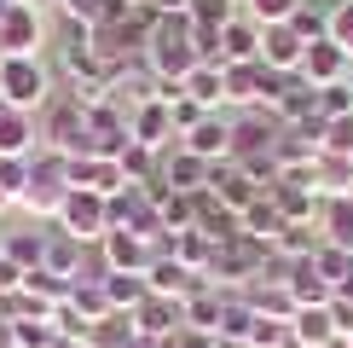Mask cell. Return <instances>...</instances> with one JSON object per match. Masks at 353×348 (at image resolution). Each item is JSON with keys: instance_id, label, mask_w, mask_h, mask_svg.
Segmentation results:
<instances>
[{"instance_id": "cell-1", "label": "cell", "mask_w": 353, "mask_h": 348, "mask_svg": "<svg viewBox=\"0 0 353 348\" xmlns=\"http://www.w3.org/2000/svg\"><path fill=\"white\" fill-rule=\"evenodd\" d=\"M197 64H203V52L191 47V18H185V12H174V18H157L151 41H145V70H151L163 87H180Z\"/></svg>"}, {"instance_id": "cell-2", "label": "cell", "mask_w": 353, "mask_h": 348, "mask_svg": "<svg viewBox=\"0 0 353 348\" xmlns=\"http://www.w3.org/2000/svg\"><path fill=\"white\" fill-rule=\"evenodd\" d=\"M0 99H6L12 110H29V116H41L58 99L41 52H23V58H6V64H0Z\"/></svg>"}, {"instance_id": "cell-3", "label": "cell", "mask_w": 353, "mask_h": 348, "mask_svg": "<svg viewBox=\"0 0 353 348\" xmlns=\"http://www.w3.org/2000/svg\"><path fill=\"white\" fill-rule=\"evenodd\" d=\"M64 197H70V157H58V151L41 145V151L29 157V192H23L18 209H29L35 221H52Z\"/></svg>"}, {"instance_id": "cell-4", "label": "cell", "mask_w": 353, "mask_h": 348, "mask_svg": "<svg viewBox=\"0 0 353 348\" xmlns=\"http://www.w3.org/2000/svg\"><path fill=\"white\" fill-rule=\"evenodd\" d=\"M52 226H58V232H70V238H81L87 250H99V244L110 238V197L70 186V197L58 203V215H52Z\"/></svg>"}, {"instance_id": "cell-5", "label": "cell", "mask_w": 353, "mask_h": 348, "mask_svg": "<svg viewBox=\"0 0 353 348\" xmlns=\"http://www.w3.org/2000/svg\"><path fill=\"white\" fill-rule=\"evenodd\" d=\"M41 139H47V151H58V157H87V110L70 93H58L52 105L41 110Z\"/></svg>"}, {"instance_id": "cell-6", "label": "cell", "mask_w": 353, "mask_h": 348, "mask_svg": "<svg viewBox=\"0 0 353 348\" xmlns=\"http://www.w3.org/2000/svg\"><path fill=\"white\" fill-rule=\"evenodd\" d=\"M0 47L6 58H23V52H41L47 47V18H41V0H18L0 23Z\"/></svg>"}, {"instance_id": "cell-7", "label": "cell", "mask_w": 353, "mask_h": 348, "mask_svg": "<svg viewBox=\"0 0 353 348\" xmlns=\"http://www.w3.org/2000/svg\"><path fill=\"white\" fill-rule=\"evenodd\" d=\"M157 186L163 192H209V163H203L197 151H185V145H168L163 151V168H157Z\"/></svg>"}, {"instance_id": "cell-8", "label": "cell", "mask_w": 353, "mask_h": 348, "mask_svg": "<svg viewBox=\"0 0 353 348\" xmlns=\"http://www.w3.org/2000/svg\"><path fill=\"white\" fill-rule=\"evenodd\" d=\"M145 284H151V296H168V302H185L191 290H203L209 279H203V273H191L185 261H174L163 244H157V261L151 267H145Z\"/></svg>"}, {"instance_id": "cell-9", "label": "cell", "mask_w": 353, "mask_h": 348, "mask_svg": "<svg viewBox=\"0 0 353 348\" xmlns=\"http://www.w3.org/2000/svg\"><path fill=\"white\" fill-rule=\"evenodd\" d=\"M128 128H134V145H145V151H168V145H180V134H174V110H168L163 93H157L151 105L128 110Z\"/></svg>"}, {"instance_id": "cell-10", "label": "cell", "mask_w": 353, "mask_h": 348, "mask_svg": "<svg viewBox=\"0 0 353 348\" xmlns=\"http://www.w3.org/2000/svg\"><path fill=\"white\" fill-rule=\"evenodd\" d=\"M301 58H307V41H301L290 23L261 29V64H267L272 76H296V70H301Z\"/></svg>"}, {"instance_id": "cell-11", "label": "cell", "mask_w": 353, "mask_h": 348, "mask_svg": "<svg viewBox=\"0 0 353 348\" xmlns=\"http://www.w3.org/2000/svg\"><path fill=\"white\" fill-rule=\"evenodd\" d=\"M99 255H105L110 273H145V267L157 261V244L139 238V232H116V226H110V238L99 244Z\"/></svg>"}, {"instance_id": "cell-12", "label": "cell", "mask_w": 353, "mask_h": 348, "mask_svg": "<svg viewBox=\"0 0 353 348\" xmlns=\"http://www.w3.org/2000/svg\"><path fill=\"white\" fill-rule=\"evenodd\" d=\"M180 145H185V151H197L203 163H226V157H232V116L226 110H209Z\"/></svg>"}, {"instance_id": "cell-13", "label": "cell", "mask_w": 353, "mask_h": 348, "mask_svg": "<svg viewBox=\"0 0 353 348\" xmlns=\"http://www.w3.org/2000/svg\"><path fill=\"white\" fill-rule=\"evenodd\" d=\"M134 331H139V337H151V342H174V337L185 331L180 302H168V296H145L139 308H134Z\"/></svg>"}, {"instance_id": "cell-14", "label": "cell", "mask_w": 353, "mask_h": 348, "mask_svg": "<svg viewBox=\"0 0 353 348\" xmlns=\"http://www.w3.org/2000/svg\"><path fill=\"white\" fill-rule=\"evenodd\" d=\"M347 64H353V58L325 35V41H313V47H307V58H301L296 76H301L307 87H330V81H347Z\"/></svg>"}, {"instance_id": "cell-15", "label": "cell", "mask_w": 353, "mask_h": 348, "mask_svg": "<svg viewBox=\"0 0 353 348\" xmlns=\"http://www.w3.org/2000/svg\"><path fill=\"white\" fill-rule=\"evenodd\" d=\"M209 192H214L220 203H226L232 215H243L249 203L261 197V186H255V180H249V174H243V168L226 157V163H209Z\"/></svg>"}, {"instance_id": "cell-16", "label": "cell", "mask_w": 353, "mask_h": 348, "mask_svg": "<svg viewBox=\"0 0 353 348\" xmlns=\"http://www.w3.org/2000/svg\"><path fill=\"white\" fill-rule=\"evenodd\" d=\"M70 186L99 192V197H116L128 180H122V163H116V157H70Z\"/></svg>"}, {"instance_id": "cell-17", "label": "cell", "mask_w": 353, "mask_h": 348, "mask_svg": "<svg viewBox=\"0 0 353 348\" xmlns=\"http://www.w3.org/2000/svg\"><path fill=\"white\" fill-rule=\"evenodd\" d=\"M249 58H261V23L249 18V12H238L232 23H220V52H214V64H249Z\"/></svg>"}, {"instance_id": "cell-18", "label": "cell", "mask_w": 353, "mask_h": 348, "mask_svg": "<svg viewBox=\"0 0 353 348\" xmlns=\"http://www.w3.org/2000/svg\"><path fill=\"white\" fill-rule=\"evenodd\" d=\"M87 255H93V250H87V244L81 238H70V232H47V255H41V267H47L52 273V279H64V284H76L81 279V267H87Z\"/></svg>"}, {"instance_id": "cell-19", "label": "cell", "mask_w": 353, "mask_h": 348, "mask_svg": "<svg viewBox=\"0 0 353 348\" xmlns=\"http://www.w3.org/2000/svg\"><path fill=\"white\" fill-rule=\"evenodd\" d=\"M272 139H278V116H272V110H243V116H232V157L272 151Z\"/></svg>"}, {"instance_id": "cell-20", "label": "cell", "mask_w": 353, "mask_h": 348, "mask_svg": "<svg viewBox=\"0 0 353 348\" xmlns=\"http://www.w3.org/2000/svg\"><path fill=\"white\" fill-rule=\"evenodd\" d=\"M41 151V116L29 110H0V157H35Z\"/></svg>"}, {"instance_id": "cell-21", "label": "cell", "mask_w": 353, "mask_h": 348, "mask_svg": "<svg viewBox=\"0 0 353 348\" xmlns=\"http://www.w3.org/2000/svg\"><path fill=\"white\" fill-rule=\"evenodd\" d=\"M284 290H290V302H296V308H330V296H336V290L325 284V273L313 267V255H307V261H290Z\"/></svg>"}, {"instance_id": "cell-22", "label": "cell", "mask_w": 353, "mask_h": 348, "mask_svg": "<svg viewBox=\"0 0 353 348\" xmlns=\"http://www.w3.org/2000/svg\"><path fill=\"white\" fill-rule=\"evenodd\" d=\"M249 325H255V308H249V296H243V290H226V296H220L214 337L226 342V348H243V342H249Z\"/></svg>"}, {"instance_id": "cell-23", "label": "cell", "mask_w": 353, "mask_h": 348, "mask_svg": "<svg viewBox=\"0 0 353 348\" xmlns=\"http://www.w3.org/2000/svg\"><path fill=\"white\" fill-rule=\"evenodd\" d=\"M180 93H191L203 110H220V105H226V64L203 58V64H197V70H191V76L180 81Z\"/></svg>"}, {"instance_id": "cell-24", "label": "cell", "mask_w": 353, "mask_h": 348, "mask_svg": "<svg viewBox=\"0 0 353 348\" xmlns=\"http://www.w3.org/2000/svg\"><path fill=\"white\" fill-rule=\"evenodd\" d=\"M313 192H319V203H325V197H353V157L319 151V163H313Z\"/></svg>"}, {"instance_id": "cell-25", "label": "cell", "mask_w": 353, "mask_h": 348, "mask_svg": "<svg viewBox=\"0 0 353 348\" xmlns=\"http://www.w3.org/2000/svg\"><path fill=\"white\" fill-rule=\"evenodd\" d=\"M319 232H325V244L353 255V197H325L319 203Z\"/></svg>"}, {"instance_id": "cell-26", "label": "cell", "mask_w": 353, "mask_h": 348, "mask_svg": "<svg viewBox=\"0 0 353 348\" xmlns=\"http://www.w3.org/2000/svg\"><path fill=\"white\" fill-rule=\"evenodd\" d=\"M330 337H336L330 308H296V319H290V348H325Z\"/></svg>"}, {"instance_id": "cell-27", "label": "cell", "mask_w": 353, "mask_h": 348, "mask_svg": "<svg viewBox=\"0 0 353 348\" xmlns=\"http://www.w3.org/2000/svg\"><path fill=\"white\" fill-rule=\"evenodd\" d=\"M163 250H168L174 261H185L191 273H203V279H209V261H214V244L203 238L197 226H191V232H168V238H163Z\"/></svg>"}, {"instance_id": "cell-28", "label": "cell", "mask_w": 353, "mask_h": 348, "mask_svg": "<svg viewBox=\"0 0 353 348\" xmlns=\"http://www.w3.org/2000/svg\"><path fill=\"white\" fill-rule=\"evenodd\" d=\"M284 215H278V203L267 197V192H261L255 203H249V209H243V232H249V238H261V244H267V250H272V244L278 238H284Z\"/></svg>"}, {"instance_id": "cell-29", "label": "cell", "mask_w": 353, "mask_h": 348, "mask_svg": "<svg viewBox=\"0 0 353 348\" xmlns=\"http://www.w3.org/2000/svg\"><path fill=\"white\" fill-rule=\"evenodd\" d=\"M12 348H70V342L58 337L52 313H23V319H12Z\"/></svg>"}, {"instance_id": "cell-30", "label": "cell", "mask_w": 353, "mask_h": 348, "mask_svg": "<svg viewBox=\"0 0 353 348\" xmlns=\"http://www.w3.org/2000/svg\"><path fill=\"white\" fill-rule=\"evenodd\" d=\"M220 296H226V290H214V284L191 290V296L180 302V319H185V331H209V337H214V319H220Z\"/></svg>"}, {"instance_id": "cell-31", "label": "cell", "mask_w": 353, "mask_h": 348, "mask_svg": "<svg viewBox=\"0 0 353 348\" xmlns=\"http://www.w3.org/2000/svg\"><path fill=\"white\" fill-rule=\"evenodd\" d=\"M151 296V284H145V273H105V302L116 313H134L139 302Z\"/></svg>"}, {"instance_id": "cell-32", "label": "cell", "mask_w": 353, "mask_h": 348, "mask_svg": "<svg viewBox=\"0 0 353 348\" xmlns=\"http://www.w3.org/2000/svg\"><path fill=\"white\" fill-rule=\"evenodd\" d=\"M70 308L81 313V325H87V337H93V325H105V319L116 313L110 302H105V284H70Z\"/></svg>"}, {"instance_id": "cell-33", "label": "cell", "mask_w": 353, "mask_h": 348, "mask_svg": "<svg viewBox=\"0 0 353 348\" xmlns=\"http://www.w3.org/2000/svg\"><path fill=\"white\" fill-rule=\"evenodd\" d=\"M0 250H6V255H12V261H18V267L29 273V267H41V255H47V232H41V226L6 232V238H0Z\"/></svg>"}, {"instance_id": "cell-34", "label": "cell", "mask_w": 353, "mask_h": 348, "mask_svg": "<svg viewBox=\"0 0 353 348\" xmlns=\"http://www.w3.org/2000/svg\"><path fill=\"white\" fill-rule=\"evenodd\" d=\"M116 163H122V180H128V186H151V180H157V168H163V151L128 145V151L116 157Z\"/></svg>"}, {"instance_id": "cell-35", "label": "cell", "mask_w": 353, "mask_h": 348, "mask_svg": "<svg viewBox=\"0 0 353 348\" xmlns=\"http://www.w3.org/2000/svg\"><path fill=\"white\" fill-rule=\"evenodd\" d=\"M313 110L325 116V122H342V116H353V81H330V87H313Z\"/></svg>"}, {"instance_id": "cell-36", "label": "cell", "mask_w": 353, "mask_h": 348, "mask_svg": "<svg viewBox=\"0 0 353 348\" xmlns=\"http://www.w3.org/2000/svg\"><path fill=\"white\" fill-rule=\"evenodd\" d=\"M243 12V0H191L185 6V18L191 23H203V29H220V23H232Z\"/></svg>"}, {"instance_id": "cell-37", "label": "cell", "mask_w": 353, "mask_h": 348, "mask_svg": "<svg viewBox=\"0 0 353 348\" xmlns=\"http://www.w3.org/2000/svg\"><path fill=\"white\" fill-rule=\"evenodd\" d=\"M163 99H168V110H174V134H180V139L203 122V116H209V110H203L191 93H180V87H163Z\"/></svg>"}, {"instance_id": "cell-38", "label": "cell", "mask_w": 353, "mask_h": 348, "mask_svg": "<svg viewBox=\"0 0 353 348\" xmlns=\"http://www.w3.org/2000/svg\"><path fill=\"white\" fill-rule=\"evenodd\" d=\"M243 348H290V325H284V319L255 313V325H249V342H243Z\"/></svg>"}, {"instance_id": "cell-39", "label": "cell", "mask_w": 353, "mask_h": 348, "mask_svg": "<svg viewBox=\"0 0 353 348\" xmlns=\"http://www.w3.org/2000/svg\"><path fill=\"white\" fill-rule=\"evenodd\" d=\"M296 6H301V0H243V12H249V18H255L261 29L290 23V18H296Z\"/></svg>"}, {"instance_id": "cell-40", "label": "cell", "mask_w": 353, "mask_h": 348, "mask_svg": "<svg viewBox=\"0 0 353 348\" xmlns=\"http://www.w3.org/2000/svg\"><path fill=\"white\" fill-rule=\"evenodd\" d=\"M0 192H6L12 203H23V192H29V157H0Z\"/></svg>"}, {"instance_id": "cell-41", "label": "cell", "mask_w": 353, "mask_h": 348, "mask_svg": "<svg viewBox=\"0 0 353 348\" xmlns=\"http://www.w3.org/2000/svg\"><path fill=\"white\" fill-rule=\"evenodd\" d=\"M116 6V0H58V12H64V23H81V29H93L105 12Z\"/></svg>"}, {"instance_id": "cell-42", "label": "cell", "mask_w": 353, "mask_h": 348, "mask_svg": "<svg viewBox=\"0 0 353 348\" xmlns=\"http://www.w3.org/2000/svg\"><path fill=\"white\" fill-rule=\"evenodd\" d=\"M330 41L353 58V0H336V12H330Z\"/></svg>"}, {"instance_id": "cell-43", "label": "cell", "mask_w": 353, "mask_h": 348, "mask_svg": "<svg viewBox=\"0 0 353 348\" xmlns=\"http://www.w3.org/2000/svg\"><path fill=\"white\" fill-rule=\"evenodd\" d=\"M325 151H330V157H353V116L325 122Z\"/></svg>"}, {"instance_id": "cell-44", "label": "cell", "mask_w": 353, "mask_h": 348, "mask_svg": "<svg viewBox=\"0 0 353 348\" xmlns=\"http://www.w3.org/2000/svg\"><path fill=\"white\" fill-rule=\"evenodd\" d=\"M330 325H336V337H353V296L347 290L330 296Z\"/></svg>"}, {"instance_id": "cell-45", "label": "cell", "mask_w": 353, "mask_h": 348, "mask_svg": "<svg viewBox=\"0 0 353 348\" xmlns=\"http://www.w3.org/2000/svg\"><path fill=\"white\" fill-rule=\"evenodd\" d=\"M12 290H23V267L0 250V296H12Z\"/></svg>"}, {"instance_id": "cell-46", "label": "cell", "mask_w": 353, "mask_h": 348, "mask_svg": "<svg viewBox=\"0 0 353 348\" xmlns=\"http://www.w3.org/2000/svg\"><path fill=\"white\" fill-rule=\"evenodd\" d=\"M168 348H226L220 337H209V331H180V337H174Z\"/></svg>"}, {"instance_id": "cell-47", "label": "cell", "mask_w": 353, "mask_h": 348, "mask_svg": "<svg viewBox=\"0 0 353 348\" xmlns=\"http://www.w3.org/2000/svg\"><path fill=\"white\" fill-rule=\"evenodd\" d=\"M325 348H353V342H347V337H330V342H325Z\"/></svg>"}, {"instance_id": "cell-48", "label": "cell", "mask_w": 353, "mask_h": 348, "mask_svg": "<svg viewBox=\"0 0 353 348\" xmlns=\"http://www.w3.org/2000/svg\"><path fill=\"white\" fill-rule=\"evenodd\" d=\"M12 6H18V0H0V23H6V12H12Z\"/></svg>"}, {"instance_id": "cell-49", "label": "cell", "mask_w": 353, "mask_h": 348, "mask_svg": "<svg viewBox=\"0 0 353 348\" xmlns=\"http://www.w3.org/2000/svg\"><path fill=\"white\" fill-rule=\"evenodd\" d=\"M6 209H12V197H6V192H0V215H6Z\"/></svg>"}, {"instance_id": "cell-50", "label": "cell", "mask_w": 353, "mask_h": 348, "mask_svg": "<svg viewBox=\"0 0 353 348\" xmlns=\"http://www.w3.org/2000/svg\"><path fill=\"white\" fill-rule=\"evenodd\" d=\"M70 348H93V342H70Z\"/></svg>"}, {"instance_id": "cell-51", "label": "cell", "mask_w": 353, "mask_h": 348, "mask_svg": "<svg viewBox=\"0 0 353 348\" xmlns=\"http://www.w3.org/2000/svg\"><path fill=\"white\" fill-rule=\"evenodd\" d=\"M0 64H6V47H0Z\"/></svg>"}, {"instance_id": "cell-52", "label": "cell", "mask_w": 353, "mask_h": 348, "mask_svg": "<svg viewBox=\"0 0 353 348\" xmlns=\"http://www.w3.org/2000/svg\"><path fill=\"white\" fill-rule=\"evenodd\" d=\"M347 342H353V337H347Z\"/></svg>"}]
</instances>
